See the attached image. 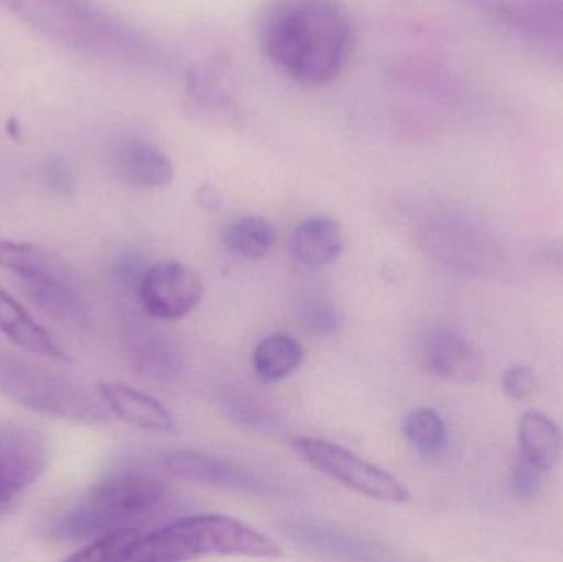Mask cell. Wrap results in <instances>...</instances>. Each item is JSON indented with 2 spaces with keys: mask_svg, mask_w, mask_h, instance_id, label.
<instances>
[{
  "mask_svg": "<svg viewBox=\"0 0 563 562\" xmlns=\"http://www.w3.org/2000/svg\"><path fill=\"white\" fill-rule=\"evenodd\" d=\"M260 40L284 75L318 88L343 71L353 25L343 0H269L261 13Z\"/></svg>",
  "mask_w": 563,
  "mask_h": 562,
  "instance_id": "6da1fadb",
  "label": "cell"
},
{
  "mask_svg": "<svg viewBox=\"0 0 563 562\" xmlns=\"http://www.w3.org/2000/svg\"><path fill=\"white\" fill-rule=\"evenodd\" d=\"M210 557L282 558L266 535L227 515H191L145 531L132 561L177 562Z\"/></svg>",
  "mask_w": 563,
  "mask_h": 562,
  "instance_id": "7a4b0ae2",
  "label": "cell"
},
{
  "mask_svg": "<svg viewBox=\"0 0 563 562\" xmlns=\"http://www.w3.org/2000/svg\"><path fill=\"white\" fill-rule=\"evenodd\" d=\"M0 395L32 411L68 421L104 422L109 409L101 393L55 368L0 346Z\"/></svg>",
  "mask_w": 563,
  "mask_h": 562,
  "instance_id": "3957f363",
  "label": "cell"
},
{
  "mask_svg": "<svg viewBox=\"0 0 563 562\" xmlns=\"http://www.w3.org/2000/svg\"><path fill=\"white\" fill-rule=\"evenodd\" d=\"M291 451L314 471L371 500L404 504L410 498L409 488L399 478L343 445L324 439L298 438L291 442Z\"/></svg>",
  "mask_w": 563,
  "mask_h": 562,
  "instance_id": "277c9868",
  "label": "cell"
},
{
  "mask_svg": "<svg viewBox=\"0 0 563 562\" xmlns=\"http://www.w3.org/2000/svg\"><path fill=\"white\" fill-rule=\"evenodd\" d=\"M49 459V439L42 429L29 422L0 421V505H13L42 477Z\"/></svg>",
  "mask_w": 563,
  "mask_h": 562,
  "instance_id": "5b68a950",
  "label": "cell"
},
{
  "mask_svg": "<svg viewBox=\"0 0 563 562\" xmlns=\"http://www.w3.org/2000/svg\"><path fill=\"white\" fill-rule=\"evenodd\" d=\"M164 464L175 477L194 484L261 497H282L288 494V488L279 481H271L253 469L195 449H172L165 452Z\"/></svg>",
  "mask_w": 563,
  "mask_h": 562,
  "instance_id": "8992f818",
  "label": "cell"
},
{
  "mask_svg": "<svg viewBox=\"0 0 563 562\" xmlns=\"http://www.w3.org/2000/svg\"><path fill=\"white\" fill-rule=\"evenodd\" d=\"M203 296L200 274L178 261H161L139 280L142 307L155 319H184L200 306Z\"/></svg>",
  "mask_w": 563,
  "mask_h": 562,
  "instance_id": "52a82bcc",
  "label": "cell"
},
{
  "mask_svg": "<svg viewBox=\"0 0 563 562\" xmlns=\"http://www.w3.org/2000/svg\"><path fill=\"white\" fill-rule=\"evenodd\" d=\"M23 22L65 43H91L99 25V13L86 0H0Z\"/></svg>",
  "mask_w": 563,
  "mask_h": 562,
  "instance_id": "ba28073f",
  "label": "cell"
},
{
  "mask_svg": "<svg viewBox=\"0 0 563 562\" xmlns=\"http://www.w3.org/2000/svg\"><path fill=\"white\" fill-rule=\"evenodd\" d=\"M167 487L154 474L137 469H119L102 475L91 488L89 500L106 510L142 520L164 500Z\"/></svg>",
  "mask_w": 563,
  "mask_h": 562,
  "instance_id": "9c48e42d",
  "label": "cell"
},
{
  "mask_svg": "<svg viewBox=\"0 0 563 562\" xmlns=\"http://www.w3.org/2000/svg\"><path fill=\"white\" fill-rule=\"evenodd\" d=\"M420 356L430 375L446 382H475L483 372L479 350L472 340L450 327L430 330L423 337Z\"/></svg>",
  "mask_w": 563,
  "mask_h": 562,
  "instance_id": "30bf717a",
  "label": "cell"
},
{
  "mask_svg": "<svg viewBox=\"0 0 563 562\" xmlns=\"http://www.w3.org/2000/svg\"><path fill=\"white\" fill-rule=\"evenodd\" d=\"M112 168L125 184L141 188L167 187L174 180L168 155L142 139H124L112 148Z\"/></svg>",
  "mask_w": 563,
  "mask_h": 562,
  "instance_id": "8fae6325",
  "label": "cell"
},
{
  "mask_svg": "<svg viewBox=\"0 0 563 562\" xmlns=\"http://www.w3.org/2000/svg\"><path fill=\"white\" fill-rule=\"evenodd\" d=\"M99 393L109 411L134 428L151 432H170L175 428L174 416L154 396L121 383H104Z\"/></svg>",
  "mask_w": 563,
  "mask_h": 562,
  "instance_id": "7c38bea8",
  "label": "cell"
},
{
  "mask_svg": "<svg viewBox=\"0 0 563 562\" xmlns=\"http://www.w3.org/2000/svg\"><path fill=\"white\" fill-rule=\"evenodd\" d=\"M0 333L23 352L43 356V359L58 360V362L69 360L65 350L26 312L25 307L16 302L2 287H0Z\"/></svg>",
  "mask_w": 563,
  "mask_h": 562,
  "instance_id": "4fadbf2b",
  "label": "cell"
},
{
  "mask_svg": "<svg viewBox=\"0 0 563 562\" xmlns=\"http://www.w3.org/2000/svg\"><path fill=\"white\" fill-rule=\"evenodd\" d=\"M0 267L19 277V283L73 280L71 269L62 257L36 244L0 240Z\"/></svg>",
  "mask_w": 563,
  "mask_h": 562,
  "instance_id": "5bb4252c",
  "label": "cell"
},
{
  "mask_svg": "<svg viewBox=\"0 0 563 562\" xmlns=\"http://www.w3.org/2000/svg\"><path fill=\"white\" fill-rule=\"evenodd\" d=\"M485 5L508 25L563 40V0H485Z\"/></svg>",
  "mask_w": 563,
  "mask_h": 562,
  "instance_id": "9a60e30c",
  "label": "cell"
},
{
  "mask_svg": "<svg viewBox=\"0 0 563 562\" xmlns=\"http://www.w3.org/2000/svg\"><path fill=\"white\" fill-rule=\"evenodd\" d=\"M290 246L295 260L303 266H328L336 261L343 251V231L333 218H307L291 234Z\"/></svg>",
  "mask_w": 563,
  "mask_h": 562,
  "instance_id": "2e32d148",
  "label": "cell"
},
{
  "mask_svg": "<svg viewBox=\"0 0 563 562\" xmlns=\"http://www.w3.org/2000/svg\"><path fill=\"white\" fill-rule=\"evenodd\" d=\"M288 538L314 550L327 551L350 560H384L386 548L374 541L361 538L360 535H350L338 528L327 527L323 524H291L288 525Z\"/></svg>",
  "mask_w": 563,
  "mask_h": 562,
  "instance_id": "e0dca14e",
  "label": "cell"
},
{
  "mask_svg": "<svg viewBox=\"0 0 563 562\" xmlns=\"http://www.w3.org/2000/svg\"><path fill=\"white\" fill-rule=\"evenodd\" d=\"M139 521L141 520L106 510L89 500V505L71 508L56 518L48 535L56 540H96L122 528L137 527Z\"/></svg>",
  "mask_w": 563,
  "mask_h": 562,
  "instance_id": "ac0fdd59",
  "label": "cell"
},
{
  "mask_svg": "<svg viewBox=\"0 0 563 562\" xmlns=\"http://www.w3.org/2000/svg\"><path fill=\"white\" fill-rule=\"evenodd\" d=\"M519 442H521V458L541 469L542 472L554 467L563 452L561 428L549 416L538 411H529L522 416L519 425Z\"/></svg>",
  "mask_w": 563,
  "mask_h": 562,
  "instance_id": "d6986e66",
  "label": "cell"
},
{
  "mask_svg": "<svg viewBox=\"0 0 563 562\" xmlns=\"http://www.w3.org/2000/svg\"><path fill=\"white\" fill-rule=\"evenodd\" d=\"M305 360V349L288 333H273L257 343L253 355L254 373L266 385L294 375Z\"/></svg>",
  "mask_w": 563,
  "mask_h": 562,
  "instance_id": "ffe728a7",
  "label": "cell"
},
{
  "mask_svg": "<svg viewBox=\"0 0 563 562\" xmlns=\"http://www.w3.org/2000/svg\"><path fill=\"white\" fill-rule=\"evenodd\" d=\"M23 294L49 316L66 322H82L88 316V306L79 293L76 280L56 283H19Z\"/></svg>",
  "mask_w": 563,
  "mask_h": 562,
  "instance_id": "44dd1931",
  "label": "cell"
},
{
  "mask_svg": "<svg viewBox=\"0 0 563 562\" xmlns=\"http://www.w3.org/2000/svg\"><path fill=\"white\" fill-rule=\"evenodd\" d=\"M277 230L263 217H243L228 227L224 244L234 256L261 260L274 250Z\"/></svg>",
  "mask_w": 563,
  "mask_h": 562,
  "instance_id": "7402d4cb",
  "label": "cell"
},
{
  "mask_svg": "<svg viewBox=\"0 0 563 562\" xmlns=\"http://www.w3.org/2000/svg\"><path fill=\"white\" fill-rule=\"evenodd\" d=\"M404 434L422 455H442L449 445L445 421L432 408H416L404 422Z\"/></svg>",
  "mask_w": 563,
  "mask_h": 562,
  "instance_id": "603a6c76",
  "label": "cell"
},
{
  "mask_svg": "<svg viewBox=\"0 0 563 562\" xmlns=\"http://www.w3.org/2000/svg\"><path fill=\"white\" fill-rule=\"evenodd\" d=\"M144 533V528L141 525L112 531L104 537L96 538L89 547L82 548L81 551L69 557V560L85 562L132 561Z\"/></svg>",
  "mask_w": 563,
  "mask_h": 562,
  "instance_id": "cb8c5ba5",
  "label": "cell"
},
{
  "mask_svg": "<svg viewBox=\"0 0 563 562\" xmlns=\"http://www.w3.org/2000/svg\"><path fill=\"white\" fill-rule=\"evenodd\" d=\"M238 392L240 393L236 396H233V398L228 396L227 401H224L223 406L228 416L244 428L261 429L271 426V421L276 416H274L273 409L267 406V403L246 395V393H241V389H238Z\"/></svg>",
  "mask_w": 563,
  "mask_h": 562,
  "instance_id": "d4e9b609",
  "label": "cell"
},
{
  "mask_svg": "<svg viewBox=\"0 0 563 562\" xmlns=\"http://www.w3.org/2000/svg\"><path fill=\"white\" fill-rule=\"evenodd\" d=\"M139 353V363L148 375L172 376L177 372L178 360L174 350L162 342L145 343Z\"/></svg>",
  "mask_w": 563,
  "mask_h": 562,
  "instance_id": "484cf974",
  "label": "cell"
},
{
  "mask_svg": "<svg viewBox=\"0 0 563 562\" xmlns=\"http://www.w3.org/2000/svg\"><path fill=\"white\" fill-rule=\"evenodd\" d=\"M542 474L544 472L541 469L536 467L525 458L519 459L511 475L512 492L522 500L534 498L541 492Z\"/></svg>",
  "mask_w": 563,
  "mask_h": 562,
  "instance_id": "4316f807",
  "label": "cell"
},
{
  "mask_svg": "<svg viewBox=\"0 0 563 562\" xmlns=\"http://www.w3.org/2000/svg\"><path fill=\"white\" fill-rule=\"evenodd\" d=\"M538 388V376L528 366H515L503 376V389L512 399H526Z\"/></svg>",
  "mask_w": 563,
  "mask_h": 562,
  "instance_id": "83f0119b",
  "label": "cell"
},
{
  "mask_svg": "<svg viewBox=\"0 0 563 562\" xmlns=\"http://www.w3.org/2000/svg\"><path fill=\"white\" fill-rule=\"evenodd\" d=\"M307 323L311 329L317 330L318 333H331L340 326L338 312L330 306V304L317 302L308 307Z\"/></svg>",
  "mask_w": 563,
  "mask_h": 562,
  "instance_id": "f1b7e54d",
  "label": "cell"
},
{
  "mask_svg": "<svg viewBox=\"0 0 563 562\" xmlns=\"http://www.w3.org/2000/svg\"><path fill=\"white\" fill-rule=\"evenodd\" d=\"M45 177L49 187L56 188V190L65 191L73 185L71 172L63 162H49L45 168Z\"/></svg>",
  "mask_w": 563,
  "mask_h": 562,
  "instance_id": "f546056e",
  "label": "cell"
},
{
  "mask_svg": "<svg viewBox=\"0 0 563 562\" xmlns=\"http://www.w3.org/2000/svg\"><path fill=\"white\" fill-rule=\"evenodd\" d=\"M13 505H0V518L5 517L10 510H12Z\"/></svg>",
  "mask_w": 563,
  "mask_h": 562,
  "instance_id": "4dcf8cb0",
  "label": "cell"
}]
</instances>
